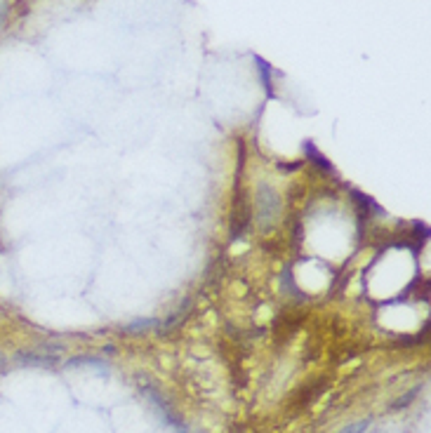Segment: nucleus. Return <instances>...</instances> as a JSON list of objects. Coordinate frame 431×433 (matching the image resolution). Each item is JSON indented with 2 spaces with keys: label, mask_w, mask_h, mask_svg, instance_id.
<instances>
[{
  "label": "nucleus",
  "mask_w": 431,
  "mask_h": 433,
  "mask_svg": "<svg viewBox=\"0 0 431 433\" xmlns=\"http://www.w3.org/2000/svg\"><path fill=\"white\" fill-rule=\"evenodd\" d=\"M257 210H259V221L261 224H271L276 219V212H279V198H276V193L269 187H259Z\"/></svg>",
  "instance_id": "nucleus-1"
},
{
  "label": "nucleus",
  "mask_w": 431,
  "mask_h": 433,
  "mask_svg": "<svg viewBox=\"0 0 431 433\" xmlns=\"http://www.w3.org/2000/svg\"><path fill=\"white\" fill-rule=\"evenodd\" d=\"M255 61L259 64L257 68H259V75H261V83H264L266 95H269V97H274V90H271V66H269L266 61H264V59H259V57H257Z\"/></svg>",
  "instance_id": "nucleus-2"
},
{
  "label": "nucleus",
  "mask_w": 431,
  "mask_h": 433,
  "mask_svg": "<svg viewBox=\"0 0 431 433\" xmlns=\"http://www.w3.org/2000/svg\"><path fill=\"white\" fill-rule=\"evenodd\" d=\"M417 396V389H412L410 393H407V396H403V398H398V400H394V405H391V409H401V407H405L407 403H410V400Z\"/></svg>",
  "instance_id": "nucleus-3"
}]
</instances>
